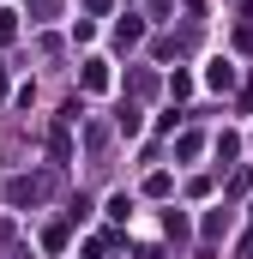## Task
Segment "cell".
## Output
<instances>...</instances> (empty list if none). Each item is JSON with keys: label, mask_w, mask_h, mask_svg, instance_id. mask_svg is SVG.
I'll use <instances>...</instances> for the list:
<instances>
[{"label": "cell", "mask_w": 253, "mask_h": 259, "mask_svg": "<svg viewBox=\"0 0 253 259\" xmlns=\"http://www.w3.org/2000/svg\"><path fill=\"white\" fill-rule=\"evenodd\" d=\"M12 36H18V12H6V6H0V42H12Z\"/></svg>", "instance_id": "6"}, {"label": "cell", "mask_w": 253, "mask_h": 259, "mask_svg": "<svg viewBox=\"0 0 253 259\" xmlns=\"http://www.w3.org/2000/svg\"><path fill=\"white\" fill-rule=\"evenodd\" d=\"M109 217H115V223H126V217H133V199L115 193V199H109Z\"/></svg>", "instance_id": "5"}, {"label": "cell", "mask_w": 253, "mask_h": 259, "mask_svg": "<svg viewBox=\"0 0 253 259\" xmlns=\"http://www.w3.org/2000/svg\"><path fill=\"white\" fill-rule=\"evenodd\" d=\"M49 151H55L61 163H66V157H72V133H66V121H61V127H55V133H49Z\"/></svg>", "instance_id": "4"}, {"label": "cell", "mask_w": 253, "mask_h": 259, "mask_svg": "<svg viewBox=\"0 0 253 259\" xmlns=\"http://www.w3.org/2000/svg\"><path fill=\"white\" fill-rule=\"evenodd\" d=\"M49 187H55L49 175H24V181H12V193H6V199L24 211V205H43V199H49Z\"/></svg>", "instance_id": "1"}, {"label": "cell", "mask_w": 253, "mask_h": 259, "mask_svg": "<svg viewBox=\"0 0 253 259\" xmlns=\"http://www.w3.org/2000/svg\"><path fill=\"white\" fill-rule=\"evenodd\" d=\"M205 84H211V91H229V84H235V61H229V55L205 61Z\"/></svg>", "instance_id": "2"}, {"label": "cell", "mask_w": 253, "mask_h": 259, "mask_svg": "<svg viewBox=\"0 0 253 259\" xmlns=\"http://www.w3.org/2000/svg\"><path fill=\"white\" fill-rule=\"evenodd\" d=\"M85 91H109V61H85Z\"/></svg>", "instance_id": "3"}, {"label": "cell", "mask_w": 253, "mask_h": 259, "mask_svg": "<svg viewBox=\"0 0 253 259\" xmlns=\"http://www.w3.org/2000/svg\"><path fill=\"white\" fill-rule=\"evenodd\" d=\"M241 259H253V229H247V235H241Z\"/></svg>", "instance_id": "7"}, {"label": "cell", "mask_w": 253, "mask_h": 259, "mask_svg": "<svg viewBox=\"0 0 253 259\" xmlns=\"http://www.w3.org/2000/svg\"><path fill=\"white\" fill-rule=\"evenodd\" d=\"M85 12H109V0H85Z\"/></svg>", "instance_id": "8"}]
</instances>
